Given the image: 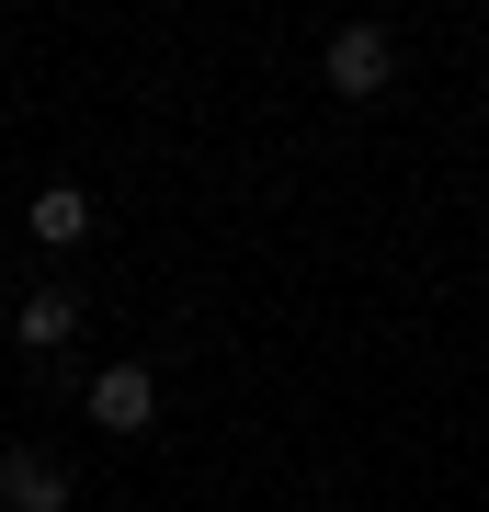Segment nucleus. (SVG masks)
Here are the masks:
<instances>
[{"label":"nucleus","instance_id":"obj_1","mask_svg":"<svg viewBox=\"0 0 489 512\" xmlns=\"http://www.w3.org/2000/svg\"><path fill=\"white\" fill-rule=\"evenodd\" d=\"M387 69H399V46H387L376 23H342V35H330V92L376 103V92H387Z\"/></svg>","mask_w":489,"mask_h":512},{"label":"nucleus","instance_id":"obj_2","mask_svg":"<svg viewBox=\"0 0 489 512\" xmlns=\"http://www.w3.org/2000/svg\"><path fill=\"white\" fill-rule=\"evenodd\" d=\"M91 421H103V433H148V421H160V376L148 365H103L91 376Z\"/></svg>","mask_w":489,"mask_h":512},{"label":"nucleus","instance_id":"obj_3","mask_svg":"<svg viewBox=\"0 0 489 512\" xmlns=\"http://www.w3.org/2000/svg\"><path fill=\"white\" fill-rule=\"evenodd\" d=\"M0 501L12 512H69V467L35 456V444H12V456H0Z\"/></svg>","mask_w":489,"mask_h":512},{"label":"nucleus","instance_id":"obj_4","mask_svg":"<svg viewBox=\"0 0 489 512\" xmlns=\"http://www.w3.org/2000/svg\"><path fill=\"white\" fill-rule=\"evenodd\" d=\"M35 239H46V251L91 239V194H80V183H46V194H35Z\"/></svg>","mask_w":489,"mask_h":512},{"label":"nucleus","instance_id":"obj_5","mask_svg":"<svg viewBox=\"0 0 489 512\" xmlns=\"http://www.w3.org/2000/svg\"><path fill=\"white\" fill-rule=\"evenodd\" d=\"M69 330H80V296L69 285H35V296H23V342H35V353H57Z\"/></svg>","mask_w":489,"mask_h":512}]
</instances>
